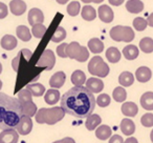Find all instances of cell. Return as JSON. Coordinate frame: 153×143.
<instances>
[{
    "instance_id": "cell-1",
    "label": "cell",
    "mask_w": 153,
    "mask_h": 143,
    "mask_svg": "<svg viewBox=\"0 0 153 143\" xmlns=\"http://www.w3.org/2000/svg\"><path fill=\"white\" fill-rule=\"evenodd\" d=\"M96 104L94 93L82 85H74L61 98V107L65 114L79 119L87 118L89 115H91Z\"/></svg>"
},
{
    "instance_id": "cell-2",
    "label": "cell",
    "mask_w": 153,
    "mask_h": 143,
    "mask_svg": "<svg viewBox=\"0 0 153 143\" xmlns=\"http://www.w3.org/2000/svg\"><path fill=\"white\" fill-rule=\"evenodd\" d=\"M22 116L20 101L4 93H0V130L16 128Z\"/></svg>"
},
{
    "instance_id": "cell-3",
    "label": "cell",
    "mask_w": 153,
    "mask_h": 143,
    "mask_svg": "<svg viewBox=\"0 0 153 143\" xmlns=\"http://www.w3.org/2000/svg\"><path fill=\"white\" fill-rule=\"evenodd\" d=\"M65 116V112L62 107L56 106L51 109H40L36 113V121L40 124L46 123L48 125H53L57 122L61 121Z\"/></svg>"
},
{
    "instance_id": "cell-4",
    "label": "cell",
    "mask_w": 153,
    "mask_h": 143,
    "mask_svg": "<svg viewBox=\"0 0 153 143\" xmlns=\"http://www.w3.org/2000/svg\"><path fill=\"white\" fill-rule=\"evenodd\" d=\"M88 72L92 76H98L100 78H104L109 74V66L102 59V57L94 56V58L90 59L89 63H88Z\"/></svg>"
},
{
    "instance_id": "cell-5",
    "label": "cell",
    "mask_w": 153,
    "mask_h": 143,
    "mask_svg": "<svg viewBox=\"0 0 153 143\" xmlns=\"http://www.w3.org/2000/svg\"><path fill=\"white\" fill-rule=\"evenodd\" d=\"M56 63V56L51 49H45L43 54L40 56L38 62H37V66H41V67H45L46 70H51L53 68Z\"/></svg>"
},
{
    "instance_id": "cell-6",
    "label": "cell",
    "mask_w": 153,
    "mask_h": 143,
    "mask_svg": "<svg viewBox=\"0 0 153 143\" xmlns=\"http://www.w3.org/2000/svg\"><path fill=\"white\" fill-rule=\"evenodd\" d=\"M32 128H33L32 119H30V117H28V116H24V115L21 117L19 123L16 126V130H17L18 134L23 135V136L30 134V133L32 132Z\"/></svg>"
},
{
    "instance_id": "cell-7",
    "label": "cell",
    "mask_w": 153,
    "mask_h": 143,
    "mask_svg": "<svg viewBox=\"0 0 153 143\" xmlns=\"http://www.w3.org/2000/svg\"><path fill=\"white\" fill-rule=\"evenodd\" d=\"M19 139L18 132H16L15 128L4 130L0 133V143H17Z\"/></svg>"
},
{
    "instance_id": "cell-8",
    "label": "cell",
    "mask_w": 153,
    "mask_h": 143,
    "mask_svg": "<svg viewBox=\"0 0 153 143\" xmlns=\"http://www.w3.org/2000/svg\"><path fill=\"white\" fill-rule=\"evenodd\" d=\"M26 3L23 0H12L10 2V11L13 15L21 16L26 12Z\"/></svg>"
},
{
    "instance_id": "cell-9",
    "label": "cell",
    "mask_w": 153,
    "mask_h": 143,
    "mask_svg": "<svg viewBox=\"0 0 153 143\" xmlns=\"http://www.w3.org/2000/svg\"><path fill=\"white\" fill-rule=\"evenodd\" d=\"M27 19H28V23L30 25H34V24L37 23H43V21H44V14L38 7H33L28 12Z\"/></svg>"
},
{
    "instance_id": "cell-10",
    "label": "cell",
    "mask_w": 153,
    "mask_h": 143,
    "mask_svg": "<svg viewBox=\"0 0 153 143\" xmlns=\"http://www.w3.org/2000/svg\"><path fill=\"white\" fill-rule=\"evenodd\" d=\"M98 13H99L100 19L102 20L103 22H105V23H110L113 20V18H114L112 10L110 9V7H108V5H106V4L101 5L98 10Z\"/></svg>"
},
{
    "instance_id": "cell-11",
    "label": "cell",
    "mask_w": 153,
    "mask_h": 143,
    "mask_svg": "<svg viewBox=\"0 0 153 143\" xmlns=\"http://www.w3.org/2000/svg\"><path fill=\"white\" fill-rule=\"evenodd\" d=\"M66 80V75L64 72H57L49 79V85L53 88H60L63 86Z\"/></svg>"
},
{
    "instance_id": "cell-12",
    "label": "cell",
    "mask_w": 153,
    "mask_h": 143,
    "mask_svg": "<svg viewBox=\"0 0 153 143\" xmlns=\"http://www.w3.org/2000/svg\"><path fill=\"white\" fill-rule=\"evenodd\" d=\"M86 82V88L91 93H101L104 88V83L99 78H89Z\"/></svg>"
},
{
    "instance_id": "cell-13",
    "label": "cell",
    "mask_w": 153,
    "mask_h": 143,
    "mask_svg": "<svg viewBox=\"0 0 153 143\" xmlns=\"http://www.w3.org/2000/svg\"><path fill=\"white\" fill-rule=\"evenodd\" d=\"M135 77L136 79L138 80L142 83H145V82H148L149 80L152 77V72L149 67L147 66H140L136 70L135 72Z\"/></svg>"
},
{
    "instance_id": "cell-14",
    "label": "cell",
    "mask_w": 153,
    "mask_h": 143,
    "mask_svg": "<svg viewBox=\"0 0 153 143\" xmlns=\"http://www.w3.org/2000/svg\"><path fill=\"white\" fill-rule=\"evenodd\" d=\"M0 45L2 49H7V51H12L17 46V38L15 36H12V35H4L1 38Z\"/></svg>"
},
{
    "instance_id": "cell-15",
    "label": "cell",
    "mask_w": 153,
    "mask_h": 143,
    "mask_svg": "<svg viewBox=\"0 0 153 143\" xmlns=\"http://www.w3.org/2000/svg\"><path fill=\"white\" fill-rule=\"evenodd\" d=\"M121 111L126 117H135L138 112V107L134 102H125L122 105Z\"/></svg>"
},
{
    "instance_id": "cell-16",
    "label": "cell",
    "mask_w": 153,
    "mask_h": 143,
    "mask_svg": "<svg viewBox=\"0 0 153 143\" xmlns=\"http://www.w3.org/2000/svg\"><path fill=\"white\" fill-rule=\"evenodd\" d=\"M121 130L126 136L133 135V133L135 132V124H134V122L132 121L131 119L125 118V119H123L121 122Z\"/></svg>"
},
{
    "instance_id": "cell-17",
    "label": "cell",
    "mask_w": 153,
    "mask_h": 143,
    "mask_svg": "<svg viewBox=\"0 0 153 143\" xmlns=\"http://www.w3.org/2000/svg\"><path fill=\"white\" fill-rule=\"evenodd\" d=\"M126 9L132 14H138L144 10V3L140 0H128L126 2Z\"/></svg>"
},
{
    "instance_id": "cell-18",
    "label": "cell",
    "mask_w": 153,
    "mask_h": 143,
    "mask_svg": "<svg viewBox=\"0 0 153 143\" xmlns=\"http://www.w3.org/2000/svg\"><path fill=\"white\" fill-rule=\"evenodd\" d=\"M44 100L47 104L53 105L60 100V93L57 88H51L45 93Z\"/></svg>"
},
{
    "instance_id": "cell-19",
    "label": "cell",
    "mask_w": 153,
    "mask_h": 143,
    "mask_svg": "<svg viewBox=\"0 0 153 143\" xmlns=\"http://www.w3.org/2000/svg\"><path fill=\"white\" fill-rule=\"evenodd\" d=\"M140 105L144 109L153 111V92H147L140 97Z\"/></svg>"
},
{
    "instance_id": "cell-20",
    "label": "cell",
    "mask_w": 153,
    "mask_h": 143,
    "mask_svg": "<svg viewBox=\"0 0 153 143\" xmlns=\"http://www.w3.org/2000/svg\"><path fill=\"white\" fill-rule=\"evenodd\" d=\"M102 122V119L99 115L97 114H94V115H89L86 119V122H85V126L88 130H94L99 125L101 124Z\"/></svg>"
},
{
    "instance_id": "cell-21",
    "label": "cell",
    "mask_w": 153,
    "mask_h": 143,
    "mask_svg": "<svg viewBox=\"0 0 153 143\" xmlns=\"http://www.w3.org/2000/svg\"><path fill=\"white\" fill-rule=\"evenodd\" d=\"M22 107V113L24 116H28V117H33L36 115L37 113V106L34 102L32 101H27V102H20Z\"/></svg>"
},
{
    "instance_id": "cell-22",
    "label": "cell",
    "mask_w": 153,
    "mask_h": 143,
    "mask_svg": "<svg viewBox=\"0 0 153 143\" xmlns=\"http://www.w3.org/2000/svg\"><path fill=\"white\" fill-rule=\"evenodd\" d=\"M88 47L90 52L94 54H100L104 49V43L99 38H92L88 41Z\"/></svg>"
},
{
    "instance_id": "cell-23",
    "label": "cell",
    "mask_w": 153,
    "mask_h": 143,
    "mask_svg": "<svg viewBox=\"0 0 153 143\" xmlns=\"http://www.w3.org/2000/svg\"><path fill=\"white\" fill-rule=\"evenodd\" d=\"M111 128L108 125H101L98 128H96V136L100 140H107L111 137Z\"/></svg>"
},
{
    "instance_id": "cell-24",
    "label": "cell",
    "mask_w": 153,
    "mask_h": 143,
    "mask_svg": "<svg viewBox=\"0 0 153 143\" xmlns=\"http://www.w3.org/2000/svg\"><path fill=\"white\" fill-rule=\"evenodd\" d=\"M16 34H17L18 38H19L20 40L24 41V42L30 41L33 37L30 31L28 30V28H26L25 25H19L18 26V28H16Z\"/></svg>"
},
{
    "instance_id": "cell-25",
    "label": "cell",
    "mask_w": 153,
    "mask_h": 143,
    "mask_svg": "<svg viewBox=\"0 0 153 143\" xmlns=\"http://www.w3.org/2000/svg\"><path fill=\"white\" fill-rule=\"evenodd\" d=\"M81 15L82 18L86 21H92V20L96 19L97 17V12L91 5H85L83 7L81 11Z\"/></svg>"
},
{
    "instance_id": "cell-26",
    "label": "cell",
    "mask_w": 153,
    "mask_h": 143,
    "mask_svg": "<svg viewBox=\"0 0 153 143\" xmlns=\"http://www.w3.org/2000/svg\"><path fill=\"white\" fill-rule=\"evenodd\" d=\"M70 79H71L72 84H74L76 86H80L85 83L86 76H85V74H84V72H82V70H76L72 73Z\"/></svg>"
},
{
    "instance_id": "cell-27",
    "label": "cell",
    "mask_w": 153,
    "mask_h": 143,
    "mask_svg": "<svg viewBox=\"0 0 153 143\" xmlns=\"http://www.w3.org/2000/svg\"><path fill=\"white\" fill-rule=\"evenodd\" d=\"M121 52L117 49V47H109L106 51V58L108 59L109 62L111 63H117L121 60Z\"/></svg>"
},
{
    "instance_id": "cell-28",
    "label": "cell",
    "mask_w": 153,
    "mask_h": 143,
    "mask_svg": "<svg viewBox=\"0 0 153 143\" xmlns=\"http://www.w3.org/2000/svg\"><path fill=\"white\" fill-rule=\"evenodd\" d=\"M26 88L32 93L33 96L35 97H40L44 94L45 88L43 84L41 83H30L26 85Z\"/></svg>"
},
{
    "instance_id": "cell-29",
    "label": "cell",
    "mask_w": 153,
    "mask_h": 143,
    "mask_svg": "<svg viewBox=\"0 0 153 143\" xmlns=\"http://www.w3.org/2000/svg\"><path fill=\"white\" fill-rule=\"evenodd\" d=\"M80 49H81V45L78 42H76V41L67 44V47H66L67 57L70 58V59H76V57L78 56V54L80 52Z\"/></svg>"
},
{
    "instance_id": "cell-30",
    "label": "cell",
    "mask_w": 153,
    "mask_h": 143,
    "mask_svg": "<svg viewBox=\"0 0 153 143\" xmlns=\"http://www.w3.org/2000/svg\"><path fill=\"white\" fill-rule=\"evenodd\" d=\"M119 82L122 86H130L134 82V76L130 72H123L119 76Z\"/></svg>"
},
{
    "instance_id": "cell-31",
    "label": "cell",
    "mask_w": 153,
    "mask_h": 143,
    "mask_svg": "<svg viewBox=\"0 0 153 143\" xmlns=\"http://www.w3.org/2000/svg\"><path fill=\"white\" fill-rule=\"evenodd\" d=\"M123 55L125 56L126 59L128 60H134L138 56V49L135 45H127L123 49Z\"/></svg>"
},
{
    "instance_id": "cell-32",
    "label": "cell",
    "mask_w": 153,
    "mask_h": 143,
    "mask_svg": "<svg viewBox=\"0 0 153 143\" xmlns=\"http://www.w3.org/2000/svg\"><path fill=\"white\" fill-rule=\"evenodd\" d=\"M140 49L144 53L150 54L153 52V39L150 37H145L140 41Z\"/></svg>"
},
{
    "instance_id": "cell-33",
    "label": "cell",
    "mask_w": 153,
    "mask_h": 143,
    "mask_svg": "<svg viewBox=\"0 0 153 143\" xmlns=\"http://www.w3.org/2000/svg\"><path fill=\"white\" fill-rule=\"evenodd\" d=\"M32 26L33 28H32V32L30 33H32V35L35 37V38H38V39L42 38L47 30V28L43 23H37Z\"/></svg>"
},
{
    "instance_id": "cell-34",
    "label": "cell",
    "mask_w": 153,
    "mask_h": 143,
    "mask_svg": "<svg viewBox=\"0 0 153 143\" xmlns=\"http://www.w3.org/2000/svg\"><path fill=\"white\" fill-rule=\"evenodd\" d=\"M112 97L117 102H123L127 98V92H126L123 86H117V88H115L113 90Z\"/></svg>"
},
{
    "instance_id": "cell-35",
    "label": "cell",
    "mask_w": 153,
    "mask_h": 143,
    "mask_svg": "<svg viewBox=\"0 0 153 143\" xmlns=\"http://www.w3.org/2000/svg\"><path fill=\"white\" fill-rule=\"evenodd\" d=\"M110 37L112 40L117 41V42L123 41V26L122 25L113 26L110 30Z\"/></svg>"
},
{
    "instance_id": "cell-36",
    "label": "cell",
    "mask_w": 153,
    "mask_h": 143,
    "mask_svg": "<svg viewBox=\"0 0 153 143\" xmlns=\"http://www.w3.org/2000/svg\"><path fill=\"white\" fill-rule=\"evenodd\" d=\"M66 38V31L64 28H62V26H59V28H57V30L55 31V33H53V35L51 36V41L53 42H61V41H63L64 39Z\"/></svg>"
},
{
    "instance_id": "cell-37",
    "label": "cell",
    "mask_w": 153,
    "mask_h": 143,
    "mask_svg": "<svg viewBox=\"0 0 153 143\" xmlns=\"http://www.w3.org/2000/svg\"><path fill=\"white\" fill-rule=\"evenodd\" d=\"M80 10H81V5H80V2H78V1H72L67 5V13L71 17L79 15Z\"/></svg>"
},
{
    "instance_id": "cell-38",
    "label": "cell",
    "mask_w": 153,
    "mask_h": 143,
    "mask_svg": "<svg viewBox=\"0 0 153 143\" xmlns=\"http://www.w3.org/2000/svg\"><path fill=\"white\" fill-rule=\"evenodd\" d=\"M18 100L20 102H27V101L33 100V95L27 88H22L19 93H18Z\"/></svg>"
},
{
    "instance_id": "cell-39",
    "label": "cell",
    "mask_w": 153,
    "mask_h": 143,
    "mask_svg": "<svg viewBox=\"0 0 153 143\" xmlns=\"http://www.w3.org/2000/svg\"><path fill=\"white\" fill-rule=\"evenodd\" d=\"M134 32L129 26H123V41L124 42H131L134 39Z\"/></svg>"
},
{
    "instance_id": "cell-40",
    "label": "cell",
    "mask_w": 153,
    "mask_h": 143,
    "mask_svg": "<svg viewBox=\"0 0 153 143\" xmlns=\"http://www.w3.org/2000/svg\"><path fill=\"white\" fill-rule=\"evenodd\" d=\"M147 25H148V24H147V20L142 17H137L133 20V26L135 28L136 31H138V32L145 31L147 28Z\"/></svg>"
},
{
    "instance_id": "cell-41",
    "label": "cell",
    "mask_w": 153,
    "mask_h": 143,
    "mask_svg": "<svg viewBox=\"0 0 153 143\" xmlns=\"http://www.w3.org/2000/svg\"><path fill=\"white\" fill-rule=\"evenodd\" d=\"M96 103H98V105L101 107H106L110 104V97L107 94H101L98 99H96Z\"/></svg>"
},
{
    "instance_id": "cell-42",
    "label": "cell",
    "mask_w": 153,
    "mask_h": 143,
    "mask_svg": "<svg viewBox=\"0 0 153 143\" xmlns=\"http://www.w3.org/2000/svg\"><path fill=\"white\" fill-rule=\"evenodd\" d=\"M88 58H89V52H88L87 47L81 46L79 54H78V56L76 57V60L79 62H85Z\"/></svg>"
},
{
    "instance_id": "cell-43",
    "label": "cell",
    "mask_w": 153,
    "mask_h": 143,
    "mask_svg": "<svg viewBox=\"0 0 153 143\" xmlns=\"http://www.w3.org/2000/svg\"><path fill=\"white\" fill-rule=\"evenodd\" d=\"M140 122H142V124L145 127H151V126H153V114L151 113L145 114L142 117V119H140Z\"/></svg>"
},
{
    "instance_id": "cell-44",
    "label": "cell",
    "mask_w": 153,
    "mask_h": 143,
    "mask_svg": "<svg viewBox=\"0 0 153 143\" xmlns=\"http://www.w3.org/2000/svg\"><path fill=\"white\" fill-rule=\"evenodd\" d=\"M68 43H62V44L57 46V54L59 57L61 58H67V54H66V47H67Z\"/></svg>"
},
{
    "instance_id": "cell-45",
    "label": "cell",
    "mask_w": 153,
    "mask_h": 143,
    "mask_svg": "<svg viewBox=\"0 0 153 143\" xmlns=\"http://www.w3.org/2000/svg\"><path fill=\"white\" fill-rule=\"evenodd\" d=\"M9 14V7L5 3L0 2V19H4Z\"/></svg>"
},
{
    "instance_id": "cell-46",
    "label": "cell",
    "mask_w": 153,
    "mask_h": 143,
    "mask_svg": "<svg viewBox=\"0 0 153 143\" xmlns=\"http://www.w3.org/2000/svg\"><path fill=\"white\" fill-rule=\"evenodd\" d=\"M19 65H20V60H19V56H16L15 58L12 61V66H13V70L15 72H18L19 70Z\"/></svg>"
},
{
    "instance_id": "cell-47",
    "label": "cell",
    "mask_w": 153,
    "mask_h": 143,
    "mask_svg": "<svg viewBox=\"0 0 153 143\" xmlns=\"http://www.w3.org/2000/svg\"><path fill=\"white\" fill-rule=\"evenodd\" d=\"M109 143H124V140L120 135H113L110 137Z\"/></svg>"
},
{
    "instance_id": "cell-48",
    "label": "cell",
    "mask_w": 153,
    "mask_h": 143,
    "mask_svg": "<svg viewBox=\"0 0 153 143\" xmlns=\"http://www.w3.org/2000/svg\"><path fill=\"white\" fill-rule=\"evenodd\" d=\"M109 3H110L111 5H114V7H119V5H121L122 3L125 1V0H108Z\"/></svg>"
},
{
    "instance_id": "cell-49",
    "label": "cell",
    "mask_w": 153,
    "mask_h": 143,
    "mask_svg": "<svg viewBox=\"0 0 153 143\" xmlns=\"http://www.w3.org/2000/svg\"><path fill=\"white\" fill-rule=\"evenodd\" d=\"M124 143H138V141H137V139L134 138V137H129V138H127L124 141Z\"/></svg>"
},
{
    "instance_id": "cell-50",
    "label": "cell",
    "mask_w": 153,
    "mask_h": 143,
    "mask_svg": "<svg viewBox=\"0 0 153 143\" xmlns=\"http://www.w3.org/2000/svg\"><path fill=\"white\" fill-rule=\"evenodd\" d=\"M61 143H76V141H74L72 138H70V137H66V138L62 139Z\"/></svg>"
},
{
    "instance_id": "cell-51",
    "label": "cell",
    "mask_w": 153,
    "mask_h": 143,
    "mask_svg": "<svg viewBox=\"0 0 153 143\" xmlns=\"http://www.w3.org/2000/svg\"><path fill=\"white\" fill-rule=\"evenodd\" d=\"M147 24H148L149 26H151V28H153V13L151 14L148 17V19H147Z\"/></svg>"
},
{
    "instance_id": "cell-52",
    "label": "cell",
    "mask_w": 153,
    "mask_h": 143,
    "mask_svg": "<svg viewBox=\"0 0 153 143\" xmlns=\"http://www.w3.org/2000/svg\"><path fill=\"white\" fill-rule=\"evenodd\" d=\"M56 1H57L59 4H65V3H67L68 1H69V0H56Z\"/></svg>"
},
{
    "instance_id": "cell-53",
    "label": "cell",
    "mask_w": 153,
    "mask_h": 143,
    "mask_svg": "<svg viewBox=\"0 0 153 143\" xmlns=\"http://www.w3.org/2000/svg\"><path fill=\"white\" fill-rule=\"evenodd\" d=\"M82 2L84 3H90V2H94V0H81Z\"/></svg>"
},
{
    "instance_id": "cell-54",
    "label": "cell",
    "mask_w": 153,
    "mask_h": 143,
    "mask_svg": "<svg viewBox=\"0 0 153 143\" xmlns=\"http://www.w3.org/2000/svg\"><path fill=\"white\" fill-rule=\"evenodd\" d=\"M104 0H94V3H101V2H103Z\"/></svg>"
},
{
    "instance_id": "cell-55",
    "label": "cell",
    "mask_w": 153,
    "mask_h": 143,
    "mask_svg": "<svg viewBox=\"0 0 153 143\" xmlns=\"http://www.w3.org/2000/svg\"><path fill=\"white\" fill-rule=\"evenodd\" d=\"M150 138H151V141H152V143H153V130H152V132H151V134H150Z\"/></svg>"
},
{
    "instance_id": "cell-56",
    "label": "cell",
    "mask_w": 153,
    "mask_h": 143,
    "mask_svg": "<svg viewBox=\"0 0 153 143\" xmlns=\"http://www.w3.org/2000/svg\"><path fill=\"white\" fill-rule=\"evenodd\" d=\"M1 72H2V65H1V63H0V74H1Z\"/></svg>"
},
{
    "instance_id": "cell-57",
    "label": "cell",
    "mask_w": 153,
    "mask_h": 143,
    "mask_svg": "<svg viewBox=\"0 0 153 143\" xmlns=\"http://www.w3.org/2000/svg\"><path fill=\"white\" fill-rule=\"evenodd\" d=\"M1 88H2V81L0 80V90H1Z\"/></svg>"
},
{
    "instance_id": "cell-58",
    "label": "cell",
    "mask_w": 153,
    "mask_h": 143,
    "mask_svg": "<svg viewBox=\"0 0 153 143\" xmlns=\"http://www.w3.org/2000/svg\"><path fill=\"white\" fill-rule=\"evenodd\" d=\"M53 143H61V140H60V141H55Z\"/></svg>"
}]
</instances>
